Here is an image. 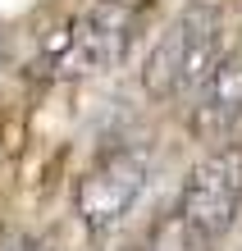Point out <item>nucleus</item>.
Segmentation results:
<instances>
[{"mask_svg": "<svg viewBox=\"0 0 242 251\" xmlns=\"http://www.w3.org/2000/svg\"><path fill=\"white\" fill-rule=\"evenodd\" d=\"M0 251H51L46 242H37V238H9Z\"/></svg>", "mask_w": 242, "mask_h": 251, "instance_id": "7", "label": "nucleus"}, {"mask_svg": "<svg viewBox=\"0 0 242 251\" xmlns=\"http://www.w3.org/2000/svg\"><path fill=\"white\" fill-rule=\"evenodd\" d=\"M219 60H224V14L210 0H192V5H183L174 14V23L151 46L146 69H142V87L160 100L196 92Z\"/></svg>", "mask_w": 242, "mask_h": 251, "instance_id": "1", "label": "nucleus"}, {"mask_svg": "<svg viewBox=\"0 0 242 251\" xmlns=\"http://www.w3.org/2000/svg\"><path fill=\"white\" fill-rule=\"evenodd\" d=\"M156 0H92L87 14L69 23V32L55 41L51 69L55 73H105L133 50L142 23Z\"/></svg>", "mask_w": 242, "mask_h": 251, "instance_id": "2", "label": "nucleus"}, {"mask_svg": "<svg viewBox=\"0 0 242 251\" xmlns=\"http://www.w3.org/2000/svg\"><path fill=\"white\" fill-rule=\"evenodd\" d=\"M242 119V46L229 50L210 69V78L196 87L192 100V132L196 137H224Z\"/></svg>", "mask_w": 242, "mask_h": 251, "instance_id": "5", "label": "nucleus"}, {"mask_svg": "<svg viewBox=\"0 0 242 251\" xmlns=\"http://www.w3.org/2000/svg\"><path fill=\"white\" fill-rule=\"evenodd\" d=\"M142 187H146V155H137V151L101 155L96 165L82 174L78 197H73L82 228L87 233H110L119 219L133 210V201L142 197Z\"/></svg>", "mask_w": 242, "mask_h": 251, "instance_id": "4", "label": "nucleus"}, {"mask_svg": "<svg viewBox=\"0 0 242 251\" xmlns=\"http://www.w3.org/2000/svg\"><path fill=\"white\" fill-rule=\"evenodd\" d=\"M142 251H206V247L192 238V228L183 224V219H178V210H169V215H164L156 228L146 233Z\"/></svg>", "mask_w": 242, "mask_h": 251, "instance_id": "6", "label": "nucleus"}, {"mask_svg": "<svg viewBox=\"0 0 242 251\" xmlns=\"http://www.w3.org/2000/svg\"><path fill=\"white\" fill-rule=\"evenodd\" d=\"M105 251H114V247H105ZM119 251H124V247H119Z\"/></svg>", "mask_w": 242, "mask_h": 251, "instance_id": "8", "label": "nucleus"}, {"mask_svg": "<svg viewBox=\"0 0 242 251\" xmlns=\"http://www.w3.org/2000/svg\"><path fill=\"white\" fill-rule=\"evenodd\" d=\"M178 219L192 228L201 247H215L233 228L242 210V146H219L188 174L183 197H178Z\"/></svg>", "mask_w": 242, "mask_h": 251, "instance_id": "3", "label": "nucleus"}]
</instances>
